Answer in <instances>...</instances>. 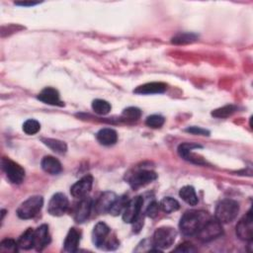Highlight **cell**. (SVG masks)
Returning <instances> with one entry per match:
<instances>
[{
  "mask_svg": "<svg viewBox=\"0 0 253 253\" xmlns=\"http://www.w3.org/2000/svg\"><path fill=\"white\" fill-rule=\"evenodd\" d=\"M111 108L110 103L102 99H96L92 102V109L98 115H107L111 111Z\"/></svg>",
  "mask_w": 253,
  "mask_h": 253,
  "instance_id": "83f0119b",
  "label": "cell"
},
{
  "mask_svg": "<svg viewBox=\"0 0 253 253\" xmlns=\"http://www.w3.org/2000/svg\"><path fill=\"white\" fill-rule=\"evenodd\" d=\"M92 185H93V177L91 175H86L71 186L70 193L74 198L82 199L86 197L87 194L91 191Z\"/></svg>",
  "mask_w": 253,
  "mask_h": 253,
  "instance_id": "4fadbf2b",
  "label": "cell"
},
{
  "mask_svg": "<svg viewBox=\"0 0 253 253\" xmlns=\"http://www.w3.org/2000/svg\"><path fill=\"white\" fill-rule=\"evenodd\" d=\"M142 205L143 199L141 196L129 200L123 211V220L126 223H133V221L140 215Z\"/></svg>",
  "mask_w": 253,
  "mask_h": 253,
  "instance_id": "ba28073f",
  "label": "cell"
},
{
  "mask_svg": "<svg viewBox=\"0 0 253 253\" xmlns=\"http://www.w3.org/2000/svg\"><path fill=\"white\" fill-rule=\"evenodd\" d=\"M236 111V107L233 105H226L223 106L221 108L215 109L211 112V116H213L214 118H218V119H223V118H227L230 115H232L234 112Z\"/></svg>",
  "mask_w": 253,
  "mask_h": 253,
  "instance_id": "f1b7e54d",
  "label": "cell"
},
{
  "mask_svg": "<svg viewBox=\"0 0 253 253\" xmlns=\"http://www.w3.org/2000/svg\"><path fill=\"white\" fill-rule=\"evenodd\" d=\"M35 230L33 228H28L19 238L18 240V245L20 248L29 250L35 246Z\"/></svg>",
  "mask_w": 253,
  "mask_h": 253,
  "instance_id": "603a6c76",
  "label": "cell"
},
{
  "mask_svg": "<svg viewBox=\"0 0 253 253\" xmlns=\"http://www.w3.org/2000/svg\"><path fill=\"white\" fill-rule=\"evenodd\" d=\"M40 2H33V1H23V2H15L16 5H21V6H34L39 4Z\"/></svg>",
  "mask_w": 253,
  "mask_h": 253,
  "instance_id": "8d00e7d4",
  "label": "cell"
},
{
  "mask_svg": "<svg viewBox=\"0 0 253 253\" xmlns=\"http://www.w3.org/2000/svg\"><path fill=\"white\" fill-rule=\"evenodd\" d=\"M197 249L194 247V245L192 243L189 242H185L180 244L177 248L174 249L175 252H186V253H190V252H195Z\"/></svg>",
  "mask_w": 253,
  "mask_h": 253,
  "instance_id": "e575fe53",
  "label": "cell"
},
{
  "mask_svg": "<svg viewBox=\"0 0 253 253\" xmlns=\"http://www.w3.org/2000/svg\"><path fill=\"white\" fill-rule=\"evenodd\" d=\"M41 165L42 170L50 175H57L62 170V166L59 160L50 155L44 156L41 162Z\"/></svg>",
  "mask_w": 253,
  "mask_h": 253,
  "instance_id": "ffe728a7",
  "label": "cell"
},
{
  "mask_svg": "<svg viewBox=\"0 0 253 253\" xmlns=\"http://www.w3.org/2000/svg\"><path fill=\"white\" fill-rule=\"evenodd\" d=\"M140 116H141V111L136 107H128L125 109L122 114V117L125 120L130 121V122L137 121L140 118Z\"/></svg>",
  "mask_w": 253,
  "mask_h": 253,
  "instance_id": "4dcf8cb0",
  "label": "cell"
},
{
  "mask_svg": "<svg viewBox=\"0 0 253 253\" xmlns=\"http://www.w3.org/2000/svg\"><path fill=\"white\" fill-rule=\"evenodd\" d=\"M18 242L11 238H6L0 243V251L1 252H17L18 251Z\"/></svg>",
  "mask_w": 253,
  "mask_h": 253,
  "instance_id": "1f68e13d",
  "label": "cell"
},
{
  "mask_svg": "<svg viewBox=\"0 0 253 253\" xmlns=\"http://www.w3.org/2000/svg\"><path fill=\"white\" fill-rule=\"evenodd\" d=\"M80 237H81V232L75 228V227H71L65 237L64 240V250L66 252H76L79 242H80Z\"/></svg>",
  "mask_w": 253,
  "mask_h": 253,
  "instance_id": "d6986e66",
  "label": "cell"
},
{
  "mask_svg": "<svg viewBox=\"0 0 253 253\" xmlns=\"http://www.w3.org/2000/svg\"><path fill=\"white\" fill-rule=\"evenodd\" d=\"M159 207L160 209L166 212V213H170L172 211H176L177 210H179L180 205L177 202V200L171 198V197H165L163 198L160 203H159Z\"/></svg>",
  "mask_w": 253,
  "mask_h": 253,
  "instance_id": "d4e9b609",
  "label": "cell"
},
{
  "mask_svg": "<svg viewBox=\"0 0 253 253\" xmlns=\"http://www.w3.org/2000/svg\"><path fill=\"white\" fill-rule=\"evenodd\" d=\"M117 196L114 192H104L100 195V197L97 199V201L95 202V211L97 213H105V212H109L111 207L113 206V204L115 203V201L117 200Z\"/></svg>",
  "mask_w": 253,
  "mask_h": 253,
  "instance_id": "5bb4252c",
  "label": "cell"
},
{
  "mask_svg": "<svg viewBox=\"0 0 253 253\" xmlns=\"http://www.w3.org/2000/svg\"><path fill=\"white\" fill-rule=\"evenodd\" d=\"M1 165L7 178L13 184H21L23 182L25 178V170L21 165L6 157L2 158Z\"/></svg>",
  "mask_w": 253,
  "mask_h": 253,
  "instance_id": "52a82bcc",
  "label": "cell"
},
{
  "mask_svg": "<svg viewBox=\"0 0 253 253\" xmlns=\"http://www.w3.org/2000/svg\"><path fill=\"white\" fill-rule=\"evenodd\" d=\"M159 204L155 201H152L146 208V211H145V213L147 216L149 217H155L157 214H158V211H159Z\"/></svg>",
  "mask_w": 253,
  "mask_h": 253,
  "instance_id": "836d02e7",
  "label": "cell"
},
{
  "mask_svg": "<svg viewBox=\"0 0 253 253\" xmlns=\"http://www.w3.org/2000/svg\"><path fill=\"white\" fill-rule=\"evenodd\" d=\"M68 209V199L62 193H55L49 200L47 211L53 216H60L66 212Z\"/></svg>",
  "mask_w": 253,
  "mask_h": 253,
  "instance_id": "9c48e42d",
  "label": "cell"
},
{
  "mask_svg": "<svg viewBox=\"0 0 253 253\" xmlns=\"http://www.w3.org/2000/svg\"><path fill=\"white\" fill-rule=\"evenodd\" d=\"M180 198L190 206H196L199 202L195 189L192 186H184L179 191Z\"/></svg>",
  "mask_w": 253,
  "mask_h": 253,
  "instance_id": "7402d4cb",
  "label": "cell"
},
{
  "mask_svg": "<svg viewBox=\"0 0 253 253\" xmlns=\"http://www.w3.org/2000/svg\"><path fill=\"white\" fill-rule=\"evenodd\" d=\"M164 122H165V119L160 116V115H151V116H148L146 121H145V124L147 126L151 127V128H158V127H161L163 125H164Z\"/></svg>",
  "mask_w": 253,
  "mask_h": 253,
  "instance_id": "d6a6232c",
  "label": "cell"
},
{
  "mask_svg": "<svg viewBox=\"0 0 253 253\" xmlns=\"http://www.w3.org/2000/svg\"><path fill=\"white\" fill-rule=\"evenodd\" d=\"M41 129V124L34 119H29L23 124V130L29 135L36 134Z\"/></svg>",
  "mask_w": 253,
  "mask_h": 253,
  "instance_id": "f546056e",
  "label": "cell"
},
{
  "mask_svg": "<svg viewBox=\"0 0 253 253\" xmlns=\"http://www.w3.org/2000/svg\"><path fill=\"white\" fill-rule=\"evenodd\" d=\"M92 206H93L92 200L90 198H87V197L82 198L74 211L75 221L78 223H82V222L86 221L90 215Z\"/></svg>",
  "mask_w": 253,
  "mask_h": 253,
  "instance_id": "9a60e30c",
  "label": "cell"
},
{
  "mask_svg": "<svg viewBox=\"0 0 253 253\" xmlns=\"http://www.w3.org/2000/svg\"><path fill=\"white\" fill-rule=\"evenodd\" d=\"M239 205L236 201L225 199L219 202L215 208V218L222 224L231 222L237 216Z\"/></svg>",
  "mask_w": 253,
  "mask_h": 253,
  "instance_id": "3957f363",
  "label": "cell"
},
{
  "mask_svg": "<svg viewBox=\"0 0 253 253\" xmlns=\"http://www.w3.org/2000/svg\"><path fill=\"white\" fill-rule=\"evenodd\" d=\"M129 200L127 199L126 196H121V197H118L117 200L115 201V203L113 204V206L111 207L109 212L112 214V215H119L120 213H123L127 202Z\"/></svg>",
  "mask_w": 253,
  "mask_h": 253,
  "instance_id": "4316f807",
  "label": "cell"
},
{
  "mask_svg": "<svg viewBox=\"0 0 253 253\" xmlns=\"http://www.w3.org/2000/svg\"><path fill=\"white\" fill-rule=\"evenodd\" d=\"M42 141L43 142V144H45L47 147H49L52 151H54L56 153L63 154L67 150V145L62 140L55 139V138H49V137L48 138L42 137Z\"/></svg>",
  "mask_w": 253,
  "mask_h": 253,
  "instance_id": "cb8c5ba5",
  "label": "cell"
},
{
  "mask_svg": "<svg viewBox=\"0 0 253 253\" xmlns=\"http://www.w3.org/2000/svg\"><path fill=\"white\" fill-rule=\"evenodd\" d=\"M223 232L221 223L216 219H211L198 231L196 234L198 239L202 242H210L217 237H219Z\"/></svg>",
  "mask_w": 253,
  "mask_h": 253,
  "instance_id": "8992f818",
  "label": "cell"
},
{
  "mask_svg": "<svg viewBox=\"0 0 253 253\" xmlns=\"http://www.w3.org/2000/svg\"><path fill=\"white\" fill-rule=\"evenodd\" d=\"M97 140L102 144L106 146L113 145L118 140V133L115 129L110 127H105L100 129L96 134Z\"/></svg>",
  "mask_w": 253,
  "mask_h": 253,
  "instance_id": "44dd1931",
  "label": "cell"
},
{
  "mask_svg": "<svg viewBox=\"0 0 253 253\" xmlns=\"http://www.w3.org/2000/svg\"><path fill=\"white\" fill-rule=\"evenodd\" d=\"M177 236L175 228L170 226H162L155 230L152 238V243L159 249H165L170 247Z\"/></svg>",
  "mask_w": 253,
  "mask_h": 253,
  "instance_id": "5b68a950",
  "label": "cell"
},
{
  "mask_svg": "<svg viewBox=\"0 0 253 253\" xmlns=\"http://www.w3.org/2000/svg\"><path fill=\"white\" fill-rule=\"evenodd\" d=\"M211 219V215L205 211L191 210L182 215L179 227L183 234L187 236L196 235L198 231Z\"/></svg>",
  "mask_w": 253,
  "mask_h": 253,
  "instance_id": "6da1fadb",
  "label": "cell"
},
{
  "mask_svg": "<svg viewBox=\"0 0 253 253\" xmlns=\"http://www.w3.org/2000/svg\"><path fill=\"white\" fill-rule=\"evenodd\" d=\"M200 147H202V146L199 144H196L193 142H185L178 146V153L182 158H184L187 161H190L192 163L199 164V165H204L207 162L201 156L192 152L193 149L200 148Z\"/></svg>",
  "mask_w": 253,
  "mask_h": 253,
  "instance_id": "7c38bea8",
  "label": "cell"
},
{
  "mask_svg": "<svg viewBox=\"0 0 253 253\" xmlns=\"http://www.w3.org/2000/svg\"><path fill=\"white\" fill-rule=\"evenodd\" d=\"M157 178V174L151 170H139L134 172L127 179L129 186L132 189H138L143 187Z\"/></svg>",
  "mask_w": 253,
  "mask_h": 253,
  "instance_id": "8fae6325",
  "label": "cell"
},
{
  "mask_svg": "<svg viewBox=\"0 0 253 253\" xmlns=\"http://www.w3.org/2000/svg\"><path fill=\"white\" fill-rule=\"evenodd\" d=\"M38 99L45 104L52 106H63V102L59 98V93L56 89L52 87H46L42 90V92L38 95Z\"/></svg>",
  "mask_w": 253,
  "mask_h": 253,
  "instance_id": "e0dca14e",
  "label": "cell"
},
{
  "mask_svg": "<svg viewBox=\"0 0 253 253\" xmlns=\"http://www.w3.org/2000/svg\"><path fill=\"white\" fill-rule=\"evenodd\" d=\"M42 205L43 199L42 196H32L19 206L16 213L22 219L33 218L40 212Z\"/></svg>",
  "mask_w": 253,
  "mask_h": 253,
  "instance_id": "277c9868",
  "label": "cell"
},
{
  "mask_svg": "<svg viewBox=\"0 0 253 253\" xmlns=\"http://www.w3.org/2000/svg\"><path fill=\"white\" fill-rule=\"evenodd\" d=\"M167 89V85L163 82H149L136 87L133 92L135 94L149 95V94H161Z\"/></svg>",
  "mask_w": 253,
  "mask_h": 253,
  "instance_id": "ac0fdd59",
  "label": "cell"
},
{
  "mask_svg": "<svg viewBox=\"0 0 253 253\" xmlns=\"http://www.w3.org/2000/svg\"><path fill=\"white\" fill-rule=\"evenodd\" d=\"M187 132H190V133H193V134H202V135H209L210 131L205 129V128H202V127H199V126H190V127H187L185 129Z\"/></svg>",
  "mask_w": 253,
  "mask_h": 253,
  "instance_id": "d590c367",
  "label": "cell"
},
{
  "mask_svg": "<svg viewBox=\"0 0 253 253\" xmlns=\"http://www.w3.org/2000/svg\"><path fill=\"white\" fill-rule=\"evenodd\" d=\"M111 229L103 221L98 222L93 229L92 239L96 247L104 250H115L119 247V240L115 235L110 236Z\"/></svg>",
  "mask_w": 253,
  "mask_h": 253,
  "instance_id": "7a4b0ae2",
  "label": "cell"
},
{
  "mask_svg": "<svg viewBox=\"0 0 253 253\" xmlns=\"http://www.w3.org/2000/svg\"><path fill=\"white\" fill-rule=\"evenodd\" d=\"M35 248L37 251H42L50 242V235L48 231V226L46 224H42L37 229H35Z\"/></svg>",
  "mask_w": 253,
  "mask_h": 253,
  "instance_id": "2e32d148",
  "label": "cell"
},
{
  "mask_svg": "<svg viewBox=\"0 0 253 253\" xmlns=\"http://www.w3.org/2000/svg\"><path fill=\"white\" fill-rule=\"evenodd\" d=\"M236 235L245 241H251L253 237V217L251 210L238 221L236 225Z\"/></svg>",
  "mask_w": 253,
  "mask_h": 253,
  "instance_id": "30bf717a",
  "label": "cell"
},
{
  "mask_svg": "<svg viewBox=\"0 0 253 253\" xmlns=\"http://www.w3.org/2000/svg\"><path fill=\"white\" fill-rule=\"evenodd\" d=\"M197 39L198 36L194 33H179L172 38L171 42L175 44H186L197 41Z\"/></svg>",
  "mask_w": 253,
  "mask_h": 253,
  "instance_id": "484cf974",
  "label": "cell"
}]
</instances>
